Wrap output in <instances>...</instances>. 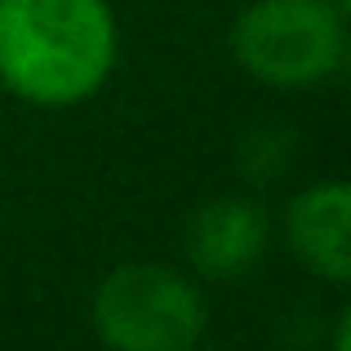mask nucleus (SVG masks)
I'll list each match as a JSON object with an SVG mask.
<instances>
[{
    "instance_id": "obj_1",
    "label": "nucleus",
    "mask_w": 351,
    "mask_h": 351,
    "mask_svg": "<svg viewBox=\"0 0 351 351\" xmlns=\"http://www.w3.org/2000/svg\"><path fill=\"white\" fill-rule=\"evenodd\" d=\"M120 58L112 0H0V89L40 112L103 94Z\"/></svg>"
},
{
    "instance_id": "obj_2",
    "label": "nucleus",
    "mask_w": 351,
    "mask_h": 351,
    "mask_svg": "<svg viewBox=\"0 0 351 351\" xmlns=\"http://www.w3.org/2000/svg\"><path fill=\"white\" fill-rule=\"evenodd\" d=\"M236 67L267 89H316L347 62V9L334 0H249L227 32Z\"/></svg>"
},
{
    "instance_id": "obj_3",
    "label": "nucleus",
    "mask_w": 351,
    "mask_h": 351,
    "mask_svg": "<svg viewBox=\"0 0 351 351\" xmlns=\"http://www.w3.org/2000/svg\"><path fill=\"white\" fill-rule=\"evenodd\" d=\"M94 334L116 351H191L209 329L200 285L169 263H120L94 285Z\"/></svg>"
},
{
    "instance_id": "obj_4",
    "label": "nucleus",
    "mask_w": 351,
    "mask_h": 351,
    "mask_svg": "<svg viewBox=\"0 0 351 351\" xmlns=\"http://www.w3.org/2000/svg\"><path fill=\"white\" fill-rule=\"evenodd\" d=\"M271 245V218L254 196H214L187 218L182 249L196 276L240 280L263 263Z\"/></svg>"
},
{
    "instance_id": "obj_5",
    "label": "nucleus",
    "mask_w": 351,
    "mask_h": 351,
    "mask_svg": "<svg viewBox=\"0 0 351 351\" xmlns=\"http://www.w3.org/2000/svg\"><path fill=\"white\" fill-rule=\"evenodd\" d=\"M347 223H351V191L343 178H325L302 187L285 205V245L289 254L307 267L311 276L329 285L351 280V245H347Z\"/></svg>"
},
{
    "instance_id": "obj_6",
    "label": "nucleus",
    "mask_w": 351,
    "mask_h": 351,
    "mask_svg": "<svg viewBox=\"0 0 351 351\" xmlns=\"http://www.w3.org/2000/svg\"><path fill=\"white\" fill-rule=\"evenodd\" d=\"M334 5H343V9H347V5H351V0H334Z\"/></svg>"
}]
</instances>
